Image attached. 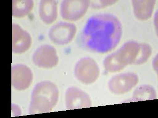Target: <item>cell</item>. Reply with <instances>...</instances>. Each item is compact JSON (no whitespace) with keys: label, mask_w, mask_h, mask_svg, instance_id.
I'll use <instances>...</instances> for the list:
<instances>
[{"label":"cell","mask_w":158,"mask_h":118,"mask_svg":"<svg viewBox=\"0 0 158 118\" xmlns=\"http://www.w3.org/2000/svg\"><path fill=\"white\" fill-rule=\"evenodd\" d=\"M122 36V26L117 17L99 14L88 19L81 33L80 42L86 50L104 54L117 46Z\"/></svg>","instance_id":"cell-1"},{"label":"cell","mask_w":158,"mask_h":118,"mask_svg":"<svg viewBox=\"0 0 158 118\" xmlns=\"http://www.w3.org/2000/svg\"><path fill=\"white\" fill-rule=\"evenodd\" d=\"M152 54L151 47L145 43L130 41L104 59L105 70L114 73L121 71L130 65H139L146 63Z\"/></svg>","instance_id":"cell-2"},{"label":"cell","mask_w":158,"mask_h":118,"mask_svg":"<svg viewBox=\"0 0 158 118\" xmlns=\"http://www.w3.org/2000/svg\"><path fill=\"white\" fill-rule=\"evenodd\" d=\"M59 91L56 85L51 81L37 83L32 91L30 103V114L50 112L58 102Z\"/></svg>","instance_id":"cell-3"},{"label":"cell","mask_w":158,"mask_h":118,"mask_svg":"<svg viewBox=\"0 0 158 118\" xmlns=\"http://www.w3.org/2000/svg\"><path fill=\"white\" fill-rule=\"evenodd\" d=\"M100 70L98 64L89 57L82 58L77 62L74 69V75L78 81L89 85L98 80Z\"/></svg>","instance_id":"cell-4"},{"label":"cell","mask_w":158,"mask_h":118,"mask_svg":"<svg viewBox=\"0 0 158 118\" xmlns=\"http://www.w3.org/2000/svg\"><path fill=\"white\" fill-rule=\"evenodd\" d=\"M89 4L90 1L87 0L63 1L61 5V16L67 21H77L85 14Z\"/></svg>","instance_id":"cell-5"},{"label":"cell","mask_w":158,"mask_h":118,"mask_svg":"<svg viewBox=\"0 0 158 118\" xmlns=\"http://www.w3.org/2000/svg\"><path fill=\"white\" fill-rule=\"evenodd\" d=\"M139 78L135 73H126L119 74L111 78L108 88L112 93L123 95L129 92L138 84Z\"/></svg>","instance_id":"cell-6"},{"label":"cell","mask_w":158,"mask_h":118,"mask_svg":"<svg viewBox=\"0 0 158 118\" xmlns=\"http://www.w3.org/2000/svg\"><path fill=\"white\" fill-rule=\"evenodd\" d=\"M77 32L76 26L67 22H59L49 30L48 36L52 42L60 45L68 44L73 40Z\"/></svg>","instance_id":"cell-7"},{"label":"cell","mask_w":158,"mask_h":118,"mask_svg":"<svg viewBox=\"0 0 158 118\" xmlns=\"http://www.w3.org/2000/svg\"><path fill=\"white\" fill-rule=\"evenodd\" d=\"M35 65L43 69H51L57 65L58 57L54 47L43 45L37 48L33 56Z\"/></svg>","instance_id":"cell-8"},{"label":"cell","mask_w":158,"mask_h":118,"mask_svg":"<svg viewBox=\"0 0 158 118\" xmlns=\"http://www.w3.org/2000/svg\"><path fill=\"white\" fill-rule=\"evenodd\" d=\"M66 106L67 110L77 109L91 107V101L89 96L78 88H69L65 93Z\"/></svg>","instance_id":"cell-9"},{"label":"cell","mask_w":158,"mask_h":118,"mask_svg":"<svg viewBox=\"0 0 158 118\" xmlns=\"http://www.w3.org/2000/svg\"><path fill=\"white\" fill-rule=\"evenodd\" d=\"M33 81V73L28 66L18 64L11 68V82L13 87L18 91L28 88Z\"/></svg>","instance_id":"cell-10"},{"label":"cell","mask_w":158,"mask_h":118,"mask_svg":"<svg viewBox=\"0 0 158 118\" xmlns=\"http://www.w3.org/2000/svg\"><path fill=\"white\" fill-rule=\"evenodd\" d=\"M32 38L28 32L16 24L12 25V51L15 54H22L31 46Z\"/></svg>","instance_id":"cell-11"},{"label":"cell","mask_w":158,"mask_h":118,"mask_svg":"<svg viewBox=\"0 0 158 118\" xmlns=\"http://www.w3.org/2000/svg\"><path fill=\"white\" fill-rule=\"evenodd\" d=\"M39 14L42 21L50 24L56 21L58 16L57 2L54 0H42L39 3Z\"/></svg>","instance_id":"cell-12"},{"label":"cell","mask_w":158,"mask_h":118,"mask_svg":"<svg viewBox=\"0 0 158 118\" xmlns=\"http://www.w3.org/2000/svg\"><path fill=\"white\" fill-rule=\"evenodd\" d=\"M132 3L134 14L138 19L144 21L152 16L155 6V0L132 1Z\"/></svg>","instance_id":"cell-13"},{"label":"cell","mask_w":158,"mask_h":118,"mask_svg":"<svg viewBox=\"0 0 158 118\" xmlns=\"http://www.w3.org/2000/svg\"><path fill=\"white\" fill-rule=\"evenodd\" d=\"M33 6V1L31 0H14L12 1V15L16 18L25 17L30 13Z\"/></svg>","instance_id":"cell-14"},{"label":"cell","mask_w":158,"mask_h":118,"mask_svg":"<svg viewBox=\"0 0 158 118\" xmlns=\"http://www.w3.org/2000/svg\"><path fill=\"white\" fill-rule=\"evenodd\" d=\"M155 88L150 85H142L136 89L133 92L132 101L147 100L156 99Z\"/></svg>","instance_id":"cell-15"},{"label":"cell","mask_w":158,"mask_h":118,"mask_svg":"<svg viewBox=\"0 0 158 118\" xmlns=\"http://www.w3.org/2000/svg\"><path fill=\"white\" fill-rule=\"evenodd\" d=\"M117 1H90L89 6L94 9H102L113 5Z\"/></svg>","instance_id":"cell-16"}]
</instances>
